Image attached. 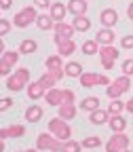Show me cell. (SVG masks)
Returning <instances> with one entry per match:
<instances>
[{"instance_id": "cell-1", "label": "cell", "mask_w": 133, "mask_h": 152, "mask_svg": "<svg viewBox=\"0 0 133 152\" xmlns=\"http://www.w3.org/2000/svg\"><path fill=\"white\" fill-rule=\"evenodd\" d=\"M28 85H30V68H17L13 70L11 76H7V89L13 93L28 89Z\"/></svg>"}, {"instance_id": "cell-2", "label": "cell", "mask_w": 133, "mask_h": 152, "mask_svg": "<svg viewBox=\"0 0 133 152\" xmlns=\"http://www.w3.org/2000/svg\"><path fill=\"white\" fill-rule=\"evenodd\" d=\"M36 148L40 152H61L64 150V142L59 137H55L53 133H40L36 137Z\"/></svg>"}, {"instance_id": "cell-3", "label": "cell", "mask_w": 133, "mask_h": 152, "mask_svg": "<svg viewBox=\"0 0 133 152\" xmlns=\"http://www.w3.org/2000/svg\"><path fill=\"white\" fill-rule=\"evenodd\" d=\"M36 19H38L36 7L30 4V7H23L21 11H17L13 15V26L15 28H28L30 23H36Z\"/></svg>"}, {"instance_id": "cell-4", "label": "cell", "mask_w": 133, "mask_h": 152, "mask_svg": "<svg viewBox=\"0 0 133 152\" xmlns=\"http://www.w3.org/2000/svg\"><path fill=\"white\" fill-rule=\"evenodd\" d=\"M49 131L53 133L55 137H59L61 142L72 140V127L68 125V121H64V118H59V116H55V118L49 121Z\"/></svg>"}, {"instance_id": "cell-5", "label": "cell", "mask_w": 133, "mask_h": 152, "mask_svg": "<svg viewBox=\"0 0 133 152\" xmlns=\"http://www.w3.org/2000/svg\"><path fill=\"white\" fill-rule=\"evenodd\" d=\"M129 87H131V80H129V76H121V78H116V80H112L110 85H108V89H106V95L110 99H121V95H125L127 91H129Z\"/></svg>"}, {"instance_id": "cell-6", "label": "cell", "mask_w": 133, "mask_h": 152, "mask_svg": "<svg viewBox=\"0 0 133 152\" xmlns=\"http://www.w3.org/2000/svg\"><path fill=\"white\" fill-rule=\"evenodd\" d=\"M112 80L108 78L106 74H95V72H85L83 76H80V87L83 89H93V87H97V85H102V87H108Z\"/></svg>"}, {"instance_id": "cell-7", "label": "cell", "mask_w": 133, "mask_h": 152, "mask_svg": "<svg viewBox=\"0 0 133 152\" xmlns=\"http://www.w3.org/2000/svg\"><path fill=\"white\" fill-rule=\"evenodd\" d=\"M118 55H121V51L114 47V45H104V47H99V59H102L104 70H112V68H114V61L118 59Z\"/></svg>"}, {"instance_id": "cell-8", "label": "cell", "mask_w": 133, "mask_h": 152, "mask_svg": "<svg viewBox=\"0 0 133 152\" xmlns=\"http://www.w3.org/2000/svg\"><path fill=\"white\" fill-rule=\"evenodd\" d=\"M19 51H4L2 55H0V74L2 76H11V70L17 66L19 61Z\"/></svg>"}, {"instance_id": "cell-9", "label": "cell", "mask_w": 133, "mask_h": 152, "mask_svg": "<svg viewBox=\"0 0 133 152\" xmlns=\"http://www.w3.org/2000/svg\"><path fill=\"white\" fill-rule=\"evenodd\" d=\"M129 135H125V131L123 133H112V137L106 142V152H123L129 148Z\"/></svg>"}, {"instance_id": "cell-10", "label": "cell", "mask_w": 133, "mask_h": 152, "mask_svg": "<svg viewBox=\"0 0 133 152\" xmlns=\"http://www.w3.org/2000/svg\"><path fill=\"white\" fill-rule=\"evenodd\" d=\"M53 32H55V36H53L55 45H59L61 40H68V38H72L76 30H74V26H72V23H66V21H57Z\"/></svg>"}, {"instance_id": "cell-11", "label": "cell", "mask_w": 133, "mask_h": 152, "mask_svg": "<svg viewBox=\"0 0 133 152\" xmlns=\"http://www.w3.org/2000/svg\"><path fill=\"white\" fill-rule=\"evenodd\" d=\"M45 68L49 72H57V74H66V66H64V57L59 53H55V55H49L47 57V64Z\"/></svg>"}, {"instance_id": "cell-12", "label": "cell", "mask_w": 133, "mask_h": 152, "mask_svg": "<svg viewBox=\"0 0 133 152\" xmlns=\"http://www.w3.org/2000/svg\"><path fill=\"white\" fill-rule=\"evenodd\" d=\"M45 97H47V104H49V106L59 108V106L64 104V99H66V89H57V87H53V89L47 91Z\"/></svg>"}, {"instance_id": "cell-13", "label": "cell", "mask_w": 133, "mask_h": 152, "mask_svg": "<svg viewBox=\"0 0 133 152\" xmlns=\"http://www.w3.org/2000/svg\"><path fill=\"white\" fill-rule=\"evenodd\" d=\"M26 135V127L23 125H11V127H4L0 131V137L2 140H17V137H23Z\"/></svg>"}, {"instance_id": "cell-14", "label": "cell", "mask_w": 133, "mask_h": 152, "mask_svg": "<svg viewBox=\"0 0 133 152\" xmlns=\"http://www.w3.org/2000/svg\"><path fill=\"white\" fill-rule=\"evenodd\" d=\"M99 21H102L104 28H114L116 21H118V13L114 11V9H104L99 13Z\"/></svg>"}, {"instance_id": "cell-15", "label": "cell", "mask_w": 133, "mask_h": 152, "mask_svg": "<svg viewBox=\"0 0 133 152\" xmlns=\"http://www.w3.org/2000/svg\"><path fill=\"white\" fill-rule=\"evenodd\" d=\"M61 78H64V74H57V72H49V70H47L40 78H38V83H40V85L49 91V89H53V87L57 85V80H61Z\"/></svg>"}, {"instance_id": "cell-16", "label": "cell", "mask_w": 133, "mask_h": 152, "mask_svg": "<svg viewBox=\"0 0 133 152\" xmlns=\"http://www.w3.org/2000/svg\"><path fill=\"white\" fill-rule=\"evenodd\" d=\"M68 13H70V11H68V7H66L64 2H53L51 9H49V15L55 19V21H64Z\"/></svg>"}, {"instance_id": "cell-17", "label": "cell", "mask_w": 133, "mask_h": 152, "mask_svg": "<svg viewBox=\"0 0 133 152\" xmlns=\"http://www.w3.org/2000/svg\"><path fill=\"white\" fill-rule=\"evenodd\" d=\"M87 9H89V2H87V0H70V2H68V11H70L74 17L87 15Z\"/></svg>"}, {"instance_id": "cell-18", "label": "cell", "mask_w": 133, "mask_h": 152, "mask_svg": "<svg viewBox=\"0 0 133 152\" xmlns=\"http://www.w3.org/2000/svg\"><path fill=\"white\" fill-rule=\"evenodd\" d=\"M108 121H110V114H108V110L97 108V110L89 112V123H91V125H104V123H108Z\"/></svg>"}, {"instance_id": "cell-19", "label": "cell", "mask_w": 133, "mask_h": 152, "mask_svg": "<svg viewBox=\"0 0 133 152\" xmlns=\"http://www.w3.org/2000/svg\"><path fill=\"white\" fill-rule=\"evenodd\" d=\"M26 91H28V97H30V99H34V102H36V99H40V97H45V95H47V89H45V87H42L40 83H38V80H36V83H30Z\"/></svg>"}, {"instance_id": "cell-20", "label": "cell", "mask_w": 133, "mask_h": 152, "mask_svg": "<svg viewBox=\"0 0 133 152\" xmlns=\"http://www.w3.org/2000/svg\"><path fill=\"white\" fill-rule=\"evenodd\" d=\"M95 40H97L102 47L104 45H114V30L112 28H102L97 34H95Z\"/></svg>"}, {"instance_id": "cell-21", "label": "cell", "mask_w": 133, "mask_h": 152, "mask_svg": "<svg viewBox=\"0 0 133 152\" xmlns=\"http://www.w3.org/2000/svg\"><path fill=\"white\" fill-rule=\"evenodd\" d=\"M57 110H59V112H57V116L64 118V121H72L76 116V112H78V110H76V104H61Z\"/></svg>"}, {"instance_id": "cell-22", "label": "cell", "mask_w": 133, "mask_h": 152, "mask_svg": "<svg viewBox=\"0 0 133 152\" xmlns=\"http://www.w3.org/2000/svg\"><path fill=\"white\" fill-rule=\"evenodd\" d=\"M108 125H110L112 133H123V131L127 129V121L121 116V114H112L110 121H108Z\"/></svg>"}, {"instance_id": "cell-23", "label": "cell", "mask_w": 133, "mask_h": 152, "mask_svg": "<svg viewBox=\"0 0 133 152\" xmlns=\"http://www.w3.org/2000/svg\"><path fill=\"white\" fill-rule=\"evenodd\" d=\"M57 53H59L61 57H70L72 53H76V42L72 40V38H68V40H61L59 45H57Z\"/></svg>"}, {"instance_id": "cell-24", "label": "cell", "mask_w": 133, "mask_h": 152, "mask_svg": "<svg viewBox=\"0 0 133 152\" xmlns=\"http://www.w3.org/2000/svg\"><path fill=\"white\" fill-rule=\"evenodd\" d=\"M72 26H74L76 32H89L91 30V19L87 15H78V17L72 19Z\"/></svg>"}, {"instance_id": "cell-25", "label": "cell", "mask_w": 133, "mask_h": 152, "mask_svg": "<svg viewBox=\"0 0 133 152\" xmlns=\"http://www.w3.org/2000/svg\"><path fill=\"white\" fill-rule=\"evenodd\" d=\"M83 70H85V68H83V64H78V61H68V64H66V76H70V78H80V76L85 74Z\"/></svg>"}, {"instance_id": "cell-26", "label": "cell", "mask_w": 133, "mask_h": 152, "mask_svg": "<svg viewBox=\"0 0 133 152\" xmlns=\"http://www.w3.org/2000/svg\"><path fill=\"white\" fill-rule=\"evenodd\" d=\"M55 19L51 17V15H47V13H42V15H38V19H36V26L40 28V30H55Z\"/></svg>"}, {"instance_id": "cell-27", "label": "cell", "mask_w": 133, "mask_h": 152, "mask_svg": "<svg viewBox=\"0 0 133 152\" xmlns=\"http://www.w3.org/2000/svg\"><path fill=\"white\" fill-rule=\"evenodd\" d=\"M42 118V108L38 106V104H32L28 110H26V121H30V123H38Z\"/></svg>"}, {"instance_id": "cell-28", "label": "cell", "mask_w": 133, "mask_h": 152, "mask_svg": "<svg viewBox=\"0 0 133 152\" xmlns=\"http://www.w3.org/2000/svg\"><path fill=\"white\" fill-rule=\"evenodd\" d=\"M38 51V42L32 40V38H26V40H21V45H19V53L21 55H32Z\"/></svg>"}, {"instance_id": "cell-29", "label": "cell", "mask_w": 133, "mask_h": 152, "mask_svg": "<svg viewBox=\"0 0 133 152\" xmlns=\"http://www.w3.org/2000/svg\"><path fill=\"white\" fill-rule=\"evenodd\" d=\"M99 108V97H93V95H89V97H85L80 102V110H87V112H93Z\"/></svg>"}, {"instance_id": "cell-30", "label": "cell", "mask_w": 133, "mask_h": 152, "mask_svg": "<svg viewBox=\"0 0 133 152\" xmlns=\"http://www.w3.org/2000/svg\"><path fill=\"white\" fill-rule=\"evenodd\" d=\"M99 42L97 40H87V42H83V53L85 55H95V53H99Z\"/></svg>"}, {"instance_id": "cell-31", "label": "cell", "mask_w": 133, "mask_h": 152, "mask_svg": "<svg viewBox=\"0 0 133 152\" xmlns=\"http://www.w3.org/2000/svg\"><path fill=\"white\" fill-rule=\"evenodd\" d=\"M125 108H127L125 102H121V99H112V104L108 106V114H110V116H112V114H121Z\"/></svg>"}, {"instance_id": "cell-32", "label": "cell", "mask_w": 133, "mask_h": 152, "mask_svg": "<svg viewBox=\"0 0 133 152\" xmlns=\"http://www.w3.org/2000/svg\"><path fill=\"white\" fill-rule=\"evenodd\" d=\"M80 144H83V148H89V150H93V148H99V146H102V140H99L97 135H89V137H85Z\"/></svg>"}, {"instance_id": "cell-33", "label": "cell", "mask_w": 133, "mask_h": 152, "mask_svg": "<svg viewBox=\"0 0 133 152\" xmlns=\"http://www.w3.org/2000/svg\"><path fill=\"white\" fill-rule=\"evenodd\" d=\"M80 148H83V144H80V142L68 140V142H64V150H61V152H80Z\"/></svg>"}, {"instance_id": "cell-34", "label": "cell", "mask_w": 133, "mask_h": 152, "mask_svg": "<svg viewBox=\"0 0 133 152\" xmlns=\"http://www.w3.org/2000/svg\"><path fill=\"white\" fill-rule=\"evenodd\" d=\"M123 74L125 76H133V59H125L123 61Z\"/></svg>"}, {"instance_id": "cell-35", "label": "cell", "mask_w": 133, "mask_h": 152, "mask_svg": "<svg viewBox=\"0 0 133 152\" xmlns=\"http://www.w3.org/2000/svg\"><path fill=\"white\" fill-rule=\"evenodd\" d=\"M9 32H11V21L9 19H0V34L7 36Z\"/></svg>"}, {"instance_id": "cell-36", "label": "cell", "mask_w": 133, "mask_h": 152, "mask_svg": "<svg viewBox=\"0 0 133 152\" xmlns=\"http://www.w3.org/2000/svg\"><path fill=\"white\" fill-rule=\"evenodd\" d=\"M121 47L123 49H133V36H123V40H121Z\"/></svg>"}, {"instance_id": "cell-37", "label": "cell", "mask_w": 133, "mask_h": 152, "mask_svg": "<svg viewBox=\"0 0 133 152\" xmlns=\"http://www.w3.org/2000/svg\"><path fill=\"white\" fill-rule=\"evenodd\" d=\"M34 2V7H38V9H51V0H32Z\"/></svg>"}, {"instance_id": "cell-38", "label": "cell", "mask_w": 133, "mask_h": 152, "mask_svg": "<svg viewBox=\"0 0 133 152\" xmlns=\"http://www.w3.org/2000/svg\"><path fill=\"white\" fill-rule=\"evenodd\" d=\"M74 99H76L74 91H72V89H66V99H64V104H74Z\"/></svg>"}, {"instance_id": "cell-39", "label": "cell", "mask_w": 133, "mask_h": 152, "mask_svg": "<svg viewBox=\"0 0 133 152\" xmlns=\"http://www.w3.org/2000/svg\"><path fill=\"white\" fill-rule=\"evenodd\" d=\"M11 104H13V99H11V97H2V102H0V110H9V108H11Z\"/></svg>"}, {"instance_id": "cell-40", "label": "cell", "mask_w": 133, "mask_h": 152, "mask_svg": "<svg viewBox=\"0 0 133 152\" xmlns=\"http://www.w3.org/2000/svg\"><path fill=\"white\" fill-rule=\"evenodd\" d=\"M13 4V0H0V7H2V11H9Z\"/></svg>"}, {"instance_id": "cell-41", "label": "cell", "mask_w": 133, "mask_h": 152, "mask_svg": "<svg viewBox=\"0 0 133 152\" xmlns=\"http://www.w3.org/2000/svg\"><path fill=\"white\" fill-rule=\"evenodd\" d=\"M127 17H129L131 21H133V2H131V4L127 7Z\"/></svg>"}, {"instance_id": "cell-42", "label": "cell", "mask_w": 133, "mask_h": 152, "mask_svg": "<svg viewBox=\"0 0 133 152\" xmlns=\"http://www.w3.org/2000/svg\"><path fill=\"white\" fill-rule=\"evenodd\" d=\"M125 110H127L129 114H133V97H131V99L127 102V108H125Z\"/></svg>"}, {"instance_id": "cell-43", "label": "cell", "mask_w": 133, "mask_h": 152, "mask_svg": "<svg viewBox=\"0 0 133 152\" xmlns=\"http://www.w3.org/2000/svg\"><path fill=\"white\" fill-rule=\"evenodd\" d=\"M28 152H40V150H38V148H36V150H28Z\"/></svg>"}, {"instance_id": "cell-44", "label": "cell", "mask_w": 133, "mask_h": 152, "mask_svg": "<svg viewBox=\"0 0 133 152\" xmlns=\"http://www.w3.org/2000/svg\"><path fill=\"white\" fill-rule=\"evenodd\" d=\"M123 152H133V150H129V148H127V150H123Z\"/></svg>"}, {"instance_id": "cell-45", "label": "cell", "mask_w": 133, "mask_h": 152, "mask_svg": "<svg viewBox=\"0 0 133 152\" xmlns=\"http://www.w3.org/2000/svg\"><path fill=\"white\" fill-rule=\"evenodd\" d=\"M19 152H28V150H19Z\"/></svg>"}]
</instances>
